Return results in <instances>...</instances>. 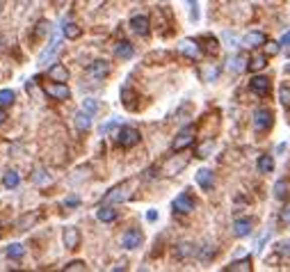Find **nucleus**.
<instances>
[{
    "instance_id": "393cba45",
    "label": "nucleus",
    "mask_w": 290,
    "mask_h": 272,
    "mask_svg": "<svg viewBox=\"0 0 290 272\" xmlns=\"http://www.w3.org/2000/svg\"><path fill=\"white\" fill-rule=\"evenodd\" d=\"M96 218H99L101 222H114V220H117V211L105 203V206H101L99 211H96Z\"/></svg>"
},
{
    "instance_id": "6e6552de",
    "label": "nucleus",
    "mask_w": 290,
    "mask_h": 272,
    "mask_svg": "<svg viewBox=\"0 0 290 272\" xmlns=\"http://www.w3.org/2000/svg\"><path fill=\"white\" fill-rule=\"evenodd\" d=\"M142 240H144V236L139 229H128V231L121 236V245L126 249H137L139 245H142Z\"/></svg>"
},
{
    "instance_id": "a211bd4d",
    "label": "nucleus",
    "mask_w": 290,
    "mask_h": 272,
    "mask_svg": "<svg viewBox=\"0 0 290 272\" xmlns=\"http://www.w3.org/2000/svg\"><path fill=\"white\" fill-rule=\"evenodd\" d=\"M74 124L78 130H89L92 128V114H89L87 110H80V112H76Z\"/></svg>"
},
{
    "instance_id": "72a5a7b5",
    "label": "nucleus",
    "mask_w": 290,
    "mask_h": 272,
    "mask_svg": "<svg viewBox=\"0 0 290 272\" xmlns=\"http://www.w3.org/2000/svg\"><path fill=\"white\" fill-rule=\"evenodd\" d=\"M44 35H50V23L48 21H39V23H37L35 37H44Z\"/></svg>"
},
{
    "instance_id": "f704fd0d",
    "label": "nucleus",
    "mask_w": 290,
    "mask_h": 272,
    "mask_svg": "<svg viewBox=\"0 0 290 272\" xmlns=\"http://www.w3.org/2000/svg\"><path fill=\"white\" fill-rule=\"evenodd\" d=\"M212 256H215V247H210V245H206V247H203L201 252H199V258H201L203 263H206V261H210Z\"/></svg>"
},
{
    "instance_id": "f03ea898",
    "label": "nucleus",
    "mask_w": 290,
    "mask_h": 272,
    "mask_svg": "<svg viewBox=\"0 0 290 272\" xmlns=\"http://www.w3.org/2000/svg\"><path fill=\"white\" fill-rule=\"evenodd\" d=\"M192 142H194V126H185L172 142V149L174 151H183V149L192 147Z\"/></svg>"
},
{
    "instance_id": "603ef678",
    "label": "nucleus",
    "mask_w": 290,
    "mask_h": 272,
    "mask_svg": "<svg viewBox=\"0 0 290 272\" xmlns=\"http://www.w3.org/2000/svg\"><path fill=\"white\" fill-rule=\"evenodd\" d=\"M53 3H64V0H53Z\"/></svg>"
},
{
    "instance_id": "79ce46f5",
    "label": "nucleus",
    "mask_w": 290,
    "mask_h": 272,
    "mask_svg": "<svg viewBox=\"0 0 290 272\" xmlns=\"http://www.w3.org/2000/svg\"><path fill=\"white\" fill-rule=\"evenodd\" d=\"M267 55H276V53H279V50H281V44H279V41H267Z\"/></svg>"
},
{
    "instance_id": "9d476101",
    "label": "nucleus",
    "mask_w": 290,
    "mask_h": 272,
    "mask_svg": "<svg viewBox=\"0 0 290 272\" xmlns=\"http://www.w3.org/2000/svg\"><path fill=\"white\" fill-rule=\"evenodd\" d=\"M178 50H181L185 57H190V59H199V57H201V46H199L194 39H183L181 44H178Z\"/></svg>"
},
{
    "instance_id": "a19ab883",
    "label": "nucleus",
    "mask_w": 290,
    "mask_h": 272,
    "mask_svg": "<svg viewBox=\"0 0 290 272\" xmlns=\"http://www.w3.org/2000/svg\"><path fill=\"white\" fill-rule=\"evenodd\" d=\"M83 110H87L89 114H94L96 110H99V103H96L94 99H85V108H83Z\"/></svg>"
},
{
    "instance_id": "4be33fe9",
    "label": "nucleus",
    "mask_w": 290,
    "mask_h": 272,
    "mask_svg": "<svg viewBox=\"0 0 290 272\" xmlns=\"http://www.w3.org/2000/svg\"><path fill=\"white\" fill-rule=\"evenodd\" d=\"M187 165V158H169L167 160V165H165V174H167V176H174V174H178L181 172L183 167H185Z\"/></svg>"
},
{
    "instance_id": "20e7f679",
    "label": "nucleus",
    "mask_w": 290,
    "mask_h": 272,
    "mask_svg": "<svg viewBox=\"0 0 290 272\" xmlns=\"http://www.w3.org/2000/svg\"><path fill=\"white\" fill-rule=\"evenodd\" d=\"M272 124H274V119H272V112L267 108H258L254 112V126H256V130H267V128H272Z\"/></svg>"
},
{
    "instance_id": "4468645a",
    "label": "nucleus",
    "mask_w": 290,
    "mask_h": 272,
    "mask_svg": "<svg viewBox=\"0 0 290 272\" xmlns=\"http://www.w3.org/2000/svg\"><path fill=\"white\" fill-rule=\"evenodd\" d=\"M130 28H133V32L135 35H139V37H147L149 35V19L144 14H137V16H133L130 19Z\"/></svg>"
},
{
    "instance_id": "3c124183",
    "label": "nucleus",
    "mask_w": 290,
    "mask_h": 272,
    "mask_svg": "<svg viewBox=\"0 0 290 272\" xmlns=\"http://www.w3.org/2000/svg\"><path fill=\"white\" fill-rule=\"evenodd\" d=\"M285 71H288V74H290V62H288V66H285Z\"/></svg>"
},
{
    "instance_id": "0eeeda50",
    "label": "nucleus",
    "mask_w": 290,
    "mask_h": 272,
    "mask_svg": "<svg viewBox=\"0 0 290 272\" xmlns=\"http://www.w3.org/2000/svg\"><path fill=\"white\" fill-rule=\"evenodd\" d=\"M128 190H130V185L128 183H121V185H117V188H112L108 194L103 197V203H121V201H126L128 199Z\"/></svg>"
},
{
    "instance_id": "ddd939ff",
    "label": "nucleus",
    "mask_w": 290,
    "mask_h": 272,
    "mask_svg": "<svg viewBox=\"0 0 290 272\" xmlns=\"http://www.w3.org/2000/svg\"><path fill=\"white\" fill-rule=\"evenodd\" d=\"M108 74H110V64L105 62V59H96V62L89 64V76H92V78L101 80V78H105Z\"/></svg>"
},
{
    "instance_id": "1a4fd4ad",
    "label": "nucleus",
    "mask_w": 290,
    "mask_h": 272,
    "mask_svg": "<svg viewBox=\"0 0 290 272\" xmlns=\"http://www.w3.org/2000/svg\"><path fill=\"white\" fill-rule=\"evenodd\" d=\"M59 48H62V41H59V37H53V41H50L48 48L41 50V55H39V64H41V66H46L48 62H53L55 55L59 53Z\"/></svg>"
},
{
    "instance_id": "a18cd8bd",
    "label": "nucleus",
    "mask_w": 290,
    "mask_h": 272,
    "mask_svg": "<svg viewBox=\"0 0 290 272\" xmlns=\"http://www.w3.org/2000/svg\"><path fill=\"white\" fill-rule=\"evenodd\" d=\"M66 270H85V263L83 261H71L69 265H66Z\"/></svg>"
},
{
    "instance_id": "de8ad7c7",
    "label": "nucleus",
    "mask_w": 290,
    "mask_h": 272,
    "mask_svg": "<svg viewBox=\"0 0 290 272\" xmlns=\"http://www.w3.org/2000/svg\"><path fill=\"white\" fill-rule=\"evenodd\" d=\"M147 220H149V222H156V220H158V213H156V211H149V213H147Z\"/></svg>"
},
{
    "instance_id": "5701e85b",
    "label": "nucleus",
    "mask_w": 290,
    "mask_h": 272,
    "mask_svg": "<svg viewBox=\"0 0 290 272\" xmlns=\"http://www.w3.org/2000/svg\"><path fill=\"white\" fill-rule=\"evenodd\" d=\"M256 167H258V174H272V169H274V158L272 156H258V160H256Z\"/></svg>"
},
{
    "instance_id": "c756f323",
    "label": "nucleus",
    "mask_w": 290,
    "mask_h": 272,
    "mask_svg": "<svg viewBox=\"0 0 290 272\" xmlns=\"http://www.w3.org/2000/svg\"><path fill=\"white\" fill-rule=\"evenodd\" d=\"M16 99V94L12 92V89H0V105L3 108H7V105H12Z\"/></svg>"
},
{
    "instance_id": "a878e982",
    "label": "nucleus",
    "mask_w": 290,
    "mask_h": 272,
    "mask_svg": "<svg viewBox=\"0 0 290 272\" xmlns=\"http://www.w3.org/2000/svg\"><path fill=\"white\" fill-rule=\"evenodd\" d=\"M217 76H220V66L217 64H206L201 69V78L206 80V83H215Z\"/></svg>"
},
{
    "instance_id": "f8f14e48",
    "label": "nucleus",
    "mask_w": 290,
    "mask_h": 272,
    "mask_svg": "<svg viewBox=\"0 0 290 272\" xmlns=\"http://www.w3.org/2000/svg\"><path fill=\"white\" fill-rule=\"evenodd\" d=\"M242 44H245L247 48H258V46L267 44V37H265V32H261V30H251V32H247V35H245Z\"/></svg>"
},
{
    "instance_id": "dca6fc26",
    "label": "nucleus",
    "mask_w": 290,
    "mask_h": 272,
    "mask_svg": "<svg viewBox=\"0 0 290 272\" xmlns=\"http://www.w3.org/2000/svg\"><path fill=\"white\" fill-rule=\"evenodd\" d=\"M247 64H249V62L245 59V55H231L227 62V69L231 71V74H242V71L247 69Z\"/></svg>"
},
{
    "instance_id": "b1692460",
    "label": "nucleus",
    "mask_w": 290,
    "mask_h": 272,
    "mask_svg": "<svg viewBox=\"0 0 290 272\" xmlns=\"http://www.w3.org/2000/svg\"><path fill=\"white\" fill-rule=\"evenodd\" d=\"M62 35L66 37V39H78V37L83 35V30H80L74 21H64L62 23Z\"/></svg>"
},
{
    "instance_id": "2eb2a0df",
    "label": "nucleus",
    "mask_w": 290,
    "mask_h": 272,
    "mask_svg": "<svg viewBox=\"0 0 290 272\" xmlns=\"http://www.w3.org/2000/svg\"><path fill=\"white\" fill-rule=\"evenodd\" d=\"M251 229H254V222H251L249 218H240L233 222V233H236L238 238H247L251 233Z\"/></svg>"
},
{
    "instance_id": "cd10ccee",
    "label": "nucleus",
    "mask_w": 290,
    "mask_h": 272,
    "mask_svg": "<svg viewBox=\"0 0 290 272\" xmlns=\"http://www.w3.org/2000/svg\"><path fill=\"white\" fill-rule=\"evenodd\" d=\"M21 183V176H19V172H14V169H10V172H5V176H3V185L5 188H16V185Z\"/></svg>"
},
{
    "instance_id": "37998d69",
    "label": "nucleus",
    "mask_w": 290,
    "mask_h": 272,
    "mask_svg": "<svg viewBox=\"0 0 290 272\" xmlns=\"http://www.w3.org/2000/svg\"><path fill=\"white\" fill-rule=\"evenodd\" d=\"M279 220H281L283 224H290V206H285L283 211H281V213H279Z\"/></svg>"
},
{
    "instance_id": "c85d7f7f",
    "label": "nucleus",
    "mask_w": 290,
    "mask_h": 272,
    "mask_svg": "<svg viewBox=\"0 0 290 272\" xmlns=\"http://www.w3.org/2000/svg\"><path fill=\"white\" fill-rule=\"evenodd\" d=\"M227 272H236V270H251V261L249 258H242V261H233L231 265L224 267Z\"/></svg>"
},
{
    "instance_id": "9b49d317",
    "label": "nucleus",
    "mask_w": 290,
    "mask_h": 272,
    "mask_svg": "<svg viewBox=\"0 0 290 272\" xmlns=\"http://www.w3.org/2000/svg\"><path fill=\"white\" fill-rule=\"evenodd\" d=\"M62 240L66 249H78L80 247V231L76 227H66L62 231Z\"/></svg>"
},
{
    "instance_id": "aec40b11",
    "label": "nucleus",
    "mask_w": 290,
    "mask_h": 272,
    "mask_svg": "<svg viewBox=\"0 0 290 272\" xmlns=\"http://www.w3.org/2000/svg\"><path fill=\"white\" fill-rule=\"evenodd\" d=\"M114 55H117V57H121V59H130L135 55L133 44H130V41H119V44L114 46Z\"/></svg>"
},
{
    "instance_id": "6ab92c4d",
    "label": "nucleus",
    "mask_w": 290,
    "mask_h": 272,
    "mask_svg": "<svg viewBox=\"0 0 290 272\" xmlns=\"http://www.w3.org/2000/svg\"><path fill=\"white\" fill-rule=\"evenodd\" d=\"M48 78L55 80V83H66V80H69V71H66V66H62V64H53L48 69Z\"/></svg>"
},
{
    "instance_id": "58836bf2",
    "label": "nucleus",
    "mask_w": 290,
    "mask_h": 272,
    "mask_svg": "<svg viewBox=\"0 0 290 272\" xmlns=\"http://www.w3.org/2000/svg\"><path fill=\"white\" fill-rule=\"evenodd\" d=\"M279 99L283 105H290V87H281L279 89Z\"/></svg>"
},
{
    "instance_id": "c03bdc74",
    "label": "nucleus",
    "mask_w": 290,
    "mask_h": 272,
    "mask_svg": "<svg viewBox=\"0 0 290 272\" xmlns=\"http://www.w3.org/2000/svg\"><path fill=\"white\" fill-rule=\"evenodd\" d=\"M206 41H208V53H217V39H212V37H206Z\"/></svg>"
},
{
    "instance_id": "c9c22d12",
    "label": "nucleus",
    "mask_w": 290,
    "mask_h": 272,
    "mask_svg": "<svg viewBox=\"0 0 290 272\" xmlns=\"http://www.w3.org/2000/svg\"><path fill=\"white\" fill-rule=\"evenodd\" d=\"M274 249L281 254V256H290V240H281V243H276Z\"/></svg>"
},
{
    "instance_id": "2f4dec72",
    "label": "nucleus",
    "mask_w": 290,
    "mask_h": 272,
    "mask_svg": "<svg viewBox=\"0 0 290 272\" xmlns=\"http://www.w3.org/2000/svg\"><path fill=\"white\" fill-rule=\"evenodd\" d=\"M23 254H25V247H23V245H19V243H14V245L7 247V256H10V258H21Z\"/></svg>"
},
{
    "instance_id": "39448f33",
    "label": "nucleus",
    "mask_w": 290,
    "mask_h": 272,
    "mask_svg": "<svg viewBox=\"0 0 290 272\" xmlns=\"http://www.w3.org/2000/svg\"><path fill=\"white\" fill-rule=\"evenodd\" d=\"M46 94L48 96H53V99H57V101H69V96H71V89L66 87V83H50V85H46Z\"/></svg>"
},
{
    "instance_id": "f3484780",
    "label": "nucleus",
    "mask_w": 290,
    "mask_h": 272,
    "mask_svg": "<svg viewBox=\"0 0 290 272\" xmlns=\"http://www.w3.org/2000/svg\"><path fill=\"white\" fill-rule=\"evenodd\" d=\"M194 178H197V183L201 185L206 192H208V190H212V185H215V178H212V172H210V169H199Z\"/></svg>"
},
{
    "instance_id": "4c0bfd02",
    "label": "nucleus",
    "mask_w": 290,
    "mask_h": 272,
    "mask_svg": "<svg viewBox=\"0 0 290 272\" xmlns=\"http://www.w3.org/2000/svg\"><path fill=\"white\" fill-rule=\"evenodd\" d=\"M187 5H190V19L199 21V3L197 0H187Z\"/></svg>"
},
{
    "instance_id": "f257e3e1",
    "label": "nucleus",
    "mask_w": 290,
    "mask_h": 272,
    "mask_svg": "<svg viewBox=\"0 0 290 272\" xmlns=\"http://www.w3.org/2000/svg\"><path fill=\"white\" fill-rule=\"evenodd\" d=\"M139 140H142L139 130L137 128H130V126H123V128L117 133V142H119V147H123V149L135 147Z\"/></svg>"
},
{
    "instance_id": "09e8293b",
    "label": "nucleus",
    "mask_w": 290,
    "mask_h": 272,
    "mask_svg": "<svg viewBox=\"0 0 290 272\" xmlns=\"http://www.w3.org/2000/svg\"><path fill=\"white\" fill-rule=\"evenodd\" d=\"M281 44H283V46H288V44H290V32H285V35L281 37Z\"/></svg>"
},
{
    "instance_id": "423d86ee",
    "label": "nucleus",
    "mask_w": 290,
    "mask_h": 272,
    "mask_svg": "<svg viewBox=\"0 0 290 272\" xmlns=\"http://www.w3.org/2000/svg\"><path fill=\"white\" fill-rule=\"evenodd\" d=\"M270 78H265V76H254V78L249 80V89H251V94L256 96H267L270 94Z\"/></svg>"
},
{
    "instance_id": "49530a36",
    "label": "nucleus",
    "mask_w": 290,
    "mask_h": 272,
    "mask_svg": "<svg viewBox=\"0 0 290 272\" xmlns=\"http://www.w3.org/2000/svg\"><path fill=\"white\" fill-rule=\"evenodd\" d=\"M64 206H78V197H69L64 201Z\"/></svg>"
},
{
    "instance_id": "412c9836",
    "label": "nucleus",
    "mask_w": 290,
    "mask_h": 272,
    "mask_svg": "<svg viewBox=\"0 0 290 272\" xmlns=\"http://www.w3.org/2000/svg\"><path fill=\"white\" fill-rule=\"evenodd\" d=\"M274 197L279 199V201H285V199L290 197V181H288V178H281V181H276Z\"/></svg>"
},
{
    "instance_id": "7ed1b4c3",
    "label": "nucleus",
    "mask_w": 290,
    "mask_h": 272,
    "mask_svg": "<svg viewBox=\"0 0 290 272\" xmlns=\"http://www.w3.org/2000/svg\"><path fill=\"white\" fill-rule=\"evenodd\" d=\"M194 206H197V203H194V199H192L190 192H181L172 203V208L176 211V213H192Z\"/></svg>"
},
{
    "instance_id": "473e14b6",
    "label": "nucleus",
    "mask_w": 290,
    "mask_h": 272,
    "mask_svg": "<svg viewBox=\"0 0 290 272\" xmlns=\"http://www.w3.org/2000/svg\"><path fill=\"white\" fill-rule=\"evenodd\" d=\"M212 149H215V142H212V140H208L206 144H201V147L197 149V158H208V154H210Z\"/></svg>"
},
{
    "instance_id": "ea45409f",
    "label": "nucleus",
    "mask_w": 290,
    "mask_h": 272,
    "mask_svg": "<svg viewBox=\"0 0 290 272\" xmlns=\"http://www.w3.org/2000/svg\"><path fill=\"white\" fill-rule=\"evenodd\" d=\"M224 41H227V44L231 46V48H236V46L240 44V39H238V37L233 35V32H224Z\"/></svg>"
},
{
    "instance_id": "bb28decb",
    "label": "nucleus",
    "mask_w": 290,
    "mask_h": 272,
    "mask_svg": "<svg viewBox=\"0 0 290 272\" xmlns=\"http://www.w3.org/2000/svg\"><path fill=\"white\" fill-rule=\"evenodd\" d=\"M265 66H267V57H265V55H254V57L249 59V64H247V69L256 74V71L265 69Z\"/></svg>"
},
{
    "instance_id": "e433bc0d",
    "label": "nucleus",
    "mask_w": 290,
    "mask_h": 272,
    "mask_svg": "<svg viewBox=\"0 0 290 272\" xmlns=\"http://www.w3.org/2000/svg\"><path fill=\"white\" fill-rule=\"evenodd\" d=\"M32 178H35V183H48V181H50V176H48V174H46V169H37V172H35V176H32Z\"/></svg>"
},
{
    "instance_id": "7c9ffc66",
    "label": "nucleus",
    "mask_w": 290,
    "mask_h": 272,
    "mask_svg": "<svg viewBox=\"0 0 290 272\" xmlns=\"http://www.w3.org/2000/svg\"><path fill=\"white\" fill-rule=\"evenodd\" d=\"M192 254H194V247H192L190 243H181L176 247V256L178 258H187V256H192Z\"/></svg>"
},
{
    "instance_id": "8fccbe9b",
    "label": "nucleus",
    "mask_w": 290,
    "mask_h": 272,
    "mask_svg": "<svg viewBox=\"0 0 290 272\" xmlns=\"http://www.w3.org/2000/svg\"><path fill=\"white\" fill-rule=\"evenodd\" d=\"M5 119H7V112H5V110H3V105H0V124H3Z\"/></svg>"
}]
</instances>
